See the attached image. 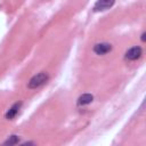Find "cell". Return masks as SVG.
<instances>
[{
	"instance_id": "5b68a950",
	"label": "cell",
	"mask_w": 146,
	"mask_h": 146,
	"mask_svg": "<svg viewBox=\"0 0 146 146\" xmlns=\"http://www.w3.org/2000/svg\"><path fill=\"white\" fill-rule=\"evenodd\" d=\"M21 106H22V103H21V102L15 103V104L7 111V113L5 114V117H6L7 120H13L14 117H16V115L18 114V112H19V110H21Z\"/></svg>"
},
{
	"instance_id": "ba28073f",
	"label": "cell",
	"mask_w": 146,
	"mask_h": 146,
	"mask_svg": "<svg viewBox=\"0 0 146 146\" xmlns=\"http://www.w3.org/2000/svg\"><path fill=\"white\" fill-rule=\"evenodd\" d=\"M144 40H145V33L141 34V41H144Z\"/></svg>"
},
{
	"instance_id": "3957f363",
	"label": "cell",
	"mask_w": 146,
	"mask_h": 146,
	"mask_svg": "<svg viewBox=\"0 0 146 146\" xmlns=\"http://www.w3.org/2000/svg\"><path fill=\"white\" fill-rule=\"evenodd\" d=\"M111 50H112V44L108 42H99V43H96L94 46V52L96 55H99V56L106 55Z\"/></svg>"
},
{
	"instance_id": "7a4b0ae2",
	"label": "cell",
	"mask_w": 146,
	"mask_h": 146,
	"mask_svg": "<svg viewBox=\"0 0 146 146\" xmlns=\"http://www.w3.org/2000/svg\"><path fill=\"white\" fill-rule=\"evenodd\" d=\"M143 55V49L141 47L139 46H136V47H132L130 48L129 50H127L125 55H124V58L125 60H129V62H135L137 59H139Z\"/></svg>"
},
{
	"instance_id": "8992f818",
	"label": "cell",
	"mask_w": 146,
	"mask_h": 146,
	"mask_svg": "<svg viewBox=\"0 0 146 146\" xmlns=\"http://www.w3.org/2000/svg\"><path fill=\"white\" fill-rule=\"evenodd\" d=\"M92 99H94V96H92L91 94H83V95H81V96L79 97V99H78V105H79V106L88 105V104H90V103L92 102Z\"/></svg>"
},
{
	"instance_id": "6da1fadb",
	"label": "cell",
	"mask_w": 146,
	"mask_h": 146,
	"mask_svg": "<svg viewBox=\"0 0 146 146\" xmlns=\"http://www.w3.org/2000/svg\"><path fill=\"white\" fill-rule=\"evenodd\" d=\"M49 79V75L47 72H40L35 75H33L30 81L27 82V88L29 89H36L41 86H43Z\"/></svg>"
},
{
	"instance_id": "277c9868",
	"label": "cell",
	"mask_w": 146,
	"mask_h": 146,
	"mask_svg": "<svg viewBox=\"0 0 146 146\" xmlns=\"http://www.w3.org/2000/svg\"><path fill=\"white\" fill-rule=\"evenodd\" d=\"M115 0H97V2L95 3L94 10L95 11H103L106 9H110L113 5H114Z\"/></svg>"
},
{
	"instance_id": "52a82bcc",
	"label": "cell",
	"mask_w": 146,
	"mask_h": 146,
	"mask_svg": "<svg viewBox=\"0 0 146 146\" xmlns=\"http://www.w3.org/2000/svg\"><path fill=\"white\" fill-rule=\"evenodd\" d=\"M18 141H19V138H18L17 136H10V137H8L7 140L3 141V144H7V145H15V144H17Z\"/></svg>"
}]
</instances>
